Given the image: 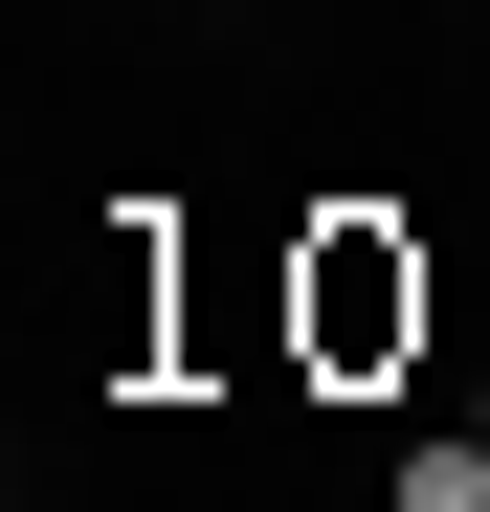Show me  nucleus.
I'll use <instances>...</instances> for the list:
<instances>
[{
    "label": "nucleus",
    "instance_id": "1",
    "mask_svg": "<svg viewBox=\"0 0 490 512\" xmlns=\"http://www.w3.org/2000/svg\"><path fill=\"white\" fill-rule=\"evenodd\" d=\"M401 512H490V446H401Z\"/></svg>",
    "mask_w": 490,
    "mask_h": 512
}]
</instances>
